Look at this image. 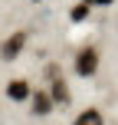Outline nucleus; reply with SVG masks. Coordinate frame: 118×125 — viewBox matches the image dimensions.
Here are the masks:
<instances>
[{"instance_id":"0eeeda50","label":"nucleus","mask_w":118,"mask_h":125,"mask_svg":"<svg viewBox=\"0 0 118 125\" xmlns=\"http://www.w3.org/2000/svg\"><path fill=\"white\" fill-rule=\"evenodd\" d=\"M85 17H89V3H82V7L72 10V20H85Z\"/></svg>"},{"instance_id":"f03ea898","label":"nucleus","mask_w":118,"mask_h":125,"mask_svg":"<svg viewBox=\"0 0 118 125\" xmlns=\"http://www.w3.org/2000/svg\"><path fill=\"white\" fill-rule=\"evenodd\" d=\"M23 46H26V33H23V30H17L10 40H3V46H0V59H7V62H10V59H17Z\"/></svg>"},{"instance_id":"39448f33","label":"nucleus","mask_w":118,"mask_h":125,"mask_svg":"<svg viewBox=\"0 0 118 125\" xmlns=\"http://www.w3.org/2000/svg\"><path fill=\"white\" fill-rule=\"evenodd\" d=\"M49 95H53V102H59V105H66V102H69V89H66V82H62L59 76L53 79V86H49Z\"/></svg>"},{"instance_id":"20e7f679","label":"nucleus","mask_w":118,"mask_h":125,"mask_svg":"<svg viewBox=\"0 0 118 125\" xmlns=\"http://www.w3.org/2000/svg\"><path fill=\"white\" fill-rule=\"evenodd\" d=\"M30 102H33V115H49L53 112V95L49 92H33Z\"/></svg>"},{"instance_id":"f257e3e1","label":"nucleus","mask_w":118,"mask_h":125,"mask_svg":"<svg viewBox=\"0 0 118 125\" xmlns=\"http://www.w3.org/2000/svg\"><path fill=\"white\" fill-rule=\"evenodd\" d=\"M95 69H99V50L95 46H85L75 53V73L79 76H92Z\"/></svg>"},{"instance_id":"423d86ee","label":"nucleus","mask_w":118,"mask_h":125,"mask_svg":"<svg viewBox=\"0 0 118 125\" xmlns=\"http://www.w3.org/2000/svg\"><path fill=\"white\" fill-rule=\"evenodd\" d=\"M75 125H105V119H102L99 109H85V112L75 115Z\"/></svg>"},{"instance_id":"7ed1b4c3","label":"nucleus","mask_w":118,"mask_h":125,"mask_svg":"<svg viewBox=\"0 0 118 125\" xmlns=\"http://www.w3.org/2000/svg\"><path fill=\"white\" fill-rule=\"evenodd\" d=\"M7 95H10L13 102H23V99H30V95H33V89H30V82H26V79H10Z\"/></svg>"},{"instance_id":"6e6552de","label":"nucleus","mask_w":118,"mask_h":125,"mask_svg":"<svg viewBox=\"0 0 118 125\" xmlns=\"http://www.w3.org/2000/svg\"><path fill=\"white\" fill-rule=\"evenodd\" d=\"M89 7H108V3H115V0H85Z\"/></svg>"}]
</instances>
